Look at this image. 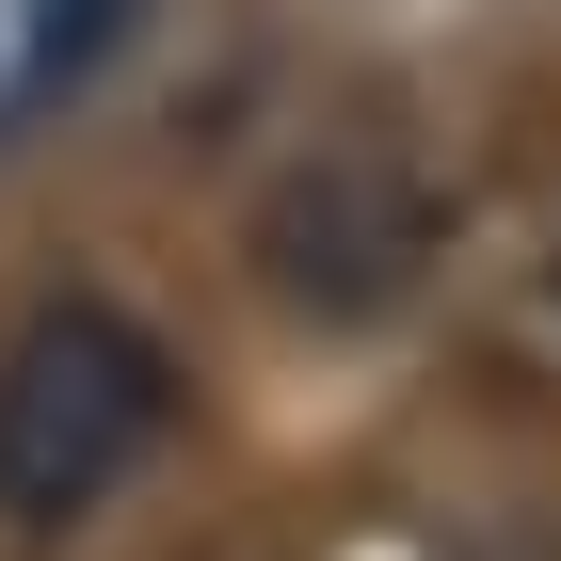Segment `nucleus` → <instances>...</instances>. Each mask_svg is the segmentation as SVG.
Returning <instances> with one entry per match:
<instances>
[{"label":"nucleus","mask_w":561,"mask_h":561,"mask_svg":"<svg viewBox=\"0 0 561 561\" xmlns=\"http://www.w3.org/2000/svg\"><path fill=\"white\" fill-rule=\"evenodd\" d=\"M449 241H466V209H449V176L417 161L401 113H321L241 209V273L305 337H386L401 305L449 289Z\"/></svg>","instance_id":"f257e3e1"},{"label":"nucleus","mask_w":561,"mask_h":561,"mask_svg":"<svg viewBox=\"0 0 561 561\" xmlns=\"http://www.w3.org/2000/svg\"><path fill=\"white\" fill-rule=\"evenodd\" d=\"M176 433V353L145 305L113 289H48L0 337V529H81L96 497H129L145 449Z\"/></svg>","instance_id":"f03ea898"},{"label":"nucleus","mask_w":561,"mask_h":561,"mask_svg":"<svg viewBox=\"0 0 561 561\" xmlns=\"http://www.w3.org/2000/svg\"><path fill=\"white\" fill-rule=\"evenodd\" d=\"M449 337L497 401H561V176L514 193L481 241H449Z\"/></svg>","instance_id":"7ed1b4c3"}]
</instances>
